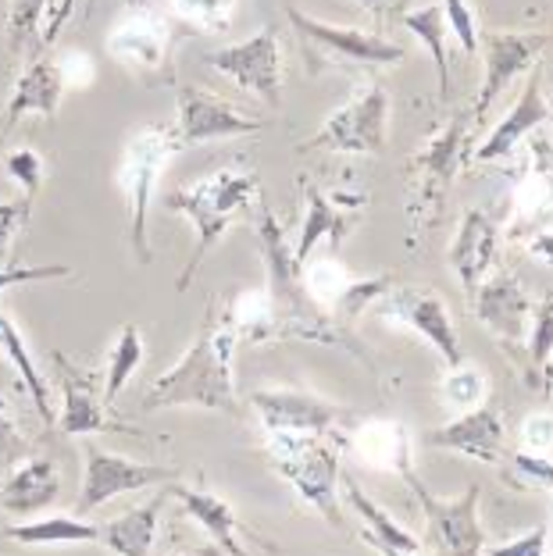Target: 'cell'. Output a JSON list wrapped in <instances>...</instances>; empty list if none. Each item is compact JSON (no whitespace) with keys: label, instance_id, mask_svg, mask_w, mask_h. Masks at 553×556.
<instances>
[{"label":"cell","instance_id":"33","mask_svg":"<svg viewBox=\"0 0 553 556\" xmlns=\"http://www.w3.org/2000/svg\"><path fill=\"white\" fill-rule=\"evenodd\" d=\"M529 154H532V189H529L532 222H546L553 218V143L543 136H536Z\"/></svg>","mask_w":553,"mask_h":556},{"label":"cell","instance_id":"38","mask_svg":"<svg viewBox=\"0 0 553 556\" xmlns=\"http://www.w3.org/2000/svg\"><path fill=\"white\" fill-rule=\"evenodd\" d=\"M29 211H33V200L22 197V200H4L0 204V261H11V239H15L25 222H29Z\"/></svg>","mask_w":553,"mask_h":556},{"label":"cell","instance_id":"22","mask_svg":"<svg viewBox=\"0 0 553 556\" xmlns=\"http://www.w3.org/2000/svg\"><path fill=\"white\" fill-rule=\"evenodd\" d=\"M165 43H168V25L154 11L140 8L129 22H122L115 33H111L108 50L115 54L122 65H143L154 68L165 58Z\"/></svg>","mask_w":553,"mask_h":556},{"label":"cell","instance_id":"48","mask_svg":"<svg viewBox=\"0 0 553 556\" xmlns=\"http://www.w3.org/2000/svg\"><path fill=\"white\" fill-rule=\"evenodd\" d=\"M382 556H418V553H400V549H389V546H375Z\"/></svg>","mask_w":553,"mask_h":556},{"label":"cell","instance_id":"35","mask_svg":"<svg viewBox=\"0 0 553 556\" xmlns=\"http://www.w3.org/2000/svg\"><path fill=\"white\" fill-rule=\"evenodd\" d=\"M175 11L200 29H225L232 18V0H172Z\"/></svg>","mask_w":553,"mask_h":556},{"label":"cell","instance_id":"5","mask_svg":"<svg viewBox=\"0 0 553 556\" xmlns=\"http://www.w3.org/2000/svg\"><path fill=\"white\" fill-rule=\"evenodd\" d=\"M175 150H183L175 125H147V129L136 132L129 139V147H125L122 186H125V197H129V247L140 264H150V257H154V247H150V236H147V214H150V204H154L158 175Z\"/></svg>","mask_w":553,"mask_h":556},{"label":"cell","instance_id":"45","mask_svg":"<svg viewBox=\"0 0 553 556\" xmlns=\"http://www.w3.org/2000/svg\"><path fill=\"white\" fill-rule=\"evenodd\" d=\"M529 254L543 264H553V232H536L529 239Z\"/></svg>","mask_w":553,"mask_h":556},{"label":"cell","instance_id":"8","mask_svg":"<svg viewBox=\"0 0 553 556\" xmlns=\"http://www.w3.org/2000/svg\"><path fill=\"white\" fill-rule=\"evenodd\" d=\"M286 18L297 29L300 40H304L311 72L318 68V61H325V65H400V61L407 58L404 47L389 43L382 36L311 18L304 11H297L293 4H286Z\"/></svg>","mask_w":553,"mask_h":556},{"label":"cell","instance_id":"29","mask_svg":"<svg viewBox=\"0 0 553 556\" xmlns=\"http://www.w3.org/2000/svg\"><path fill=\"white\" fill-rule=\"evenodd\" d=\"M404 25L429 47L432 65H436V83H439V100H447L450 93V61H447V18L439 4H425L418 11H407Z\"/></svg>","mask_w":553,"mask_h":556},{"label":"cell","instance_id":"30","mask_svg":"<svg viewBox=\"0 0 553 556\" xmlns=\"http://www.w3.org/2000/svg\"><path fill=\"white\" fill-rule=\"evenodd\" d=\"M0 353H4V357L18 368L22 382H25V389H29L33 403H36V410H40V417H43V425H54V407H50V393L43 386V375L36 371V364H33L29 350H25V343H22V332L15 328V321L4 318V314H0Z\"/></svg>","mask_w":553,"mask_h":556},{"label":"cell","instance_id":"31","mask_svg":"<svg viewBox=\"0 0 553 556\" xmlns=\"http://www.w3.org/2000/svg\"><path fill=\"white\" fill-rule=\"evenodd\" d=\"M525 350H529V386H539V378L553 382L550 364H553V296H546L532 311V328L525 336Z\"/></svg>","mask_w":553,"mask_h":556},{"label":"cell","instance_id":"7","mask_svg":"<svg viewBox=\"0 0 553 556\" xmlns=\"http://www.w3.org/2000/svg\"><path fill=\"white\" fill-rule=\"evenodd\" d=\"M400 471H404L411 492L418 496L425 510V525H429V539L436 546V556H482L486 549V528L479 521V500L482 489L468 485L454 500H443L429 492V485L411 471V464L400 450Z\"/></svg>","mask_w":553,"mask_h":556},{"label":"cell","instance_id":"26","mask_svg":"<svg viewBox=\"0 0 553 556\" xmlns=\"http://www.w3.org/2000/svg\"><path fill=\"white\" fill-rule=\"evenodd\" d=\"M58 489H61L58 464L54 460H29L0 485V507L15 517L40 514L43 507H50V503L58 500Z\"/></svg>","mask_w":553,"mask_h":556},{"label":"cell","instance_id":"2","mask_svg":"<svg viewBox=\"0 0 553 556\" xmlns=\"http://www.w3.org/2000/svg\"><path fill=\"white\" fill-rule=\"evenodd\" d=\"M257 243H261V257H265V268H268L272 321H282V328L275 336L347 346L350 353L361 357L357 339L350 336L343 325H336V318H329V311L311 300L304 286V264H297L293 247L286 243V232L279 229V222H275V214L265 204H257Z\"/></svg>","mask_w":553,"mask_h":556},{"label":"cell","instance_id":"40","mask_svg":"<svg viewBox=\"0 0 553 556\" xmlns=\"http://www.w3.org/2000/svg\"><path fill=\"white\" fill-rule=\"evenodd\" d=\"M546 539H550V525H536L532 532H525L518 539L504 542V546H486V556H546Z\"/></svg>","mask_w":553,"mask_h":556},{"label":"cell","instance_id":"12","mask_svg":"<svg viewBox=\"0 0 553 556\" xmlns=\"http://www.w3.org/2000/svg\"><path fill=\"white\" fill-rule=\"evenodd\" d=\"M175 132H179L183 147L208 143V139H229V136H250V132H265L268 122H261L254 115H243L240 108H232L229 100L211 97L197 86H179L175 93Z\"/></svg>","mask_w":553,"mask_h":556},{"label":"cell","instance_id":"25","mask_svg":"<svg viewBox=\"0 0 553 556\" xmlns=\"http://www.w3.org/2000/svg\"><path fill=\"white\" fill-rule=\"evenodd\" d=\"M304 193H307V218H304V229H300V243L293 247L297 264H307L322 239H329V247L336 250L350 236V229L361 222V214L354 207L339 211L318 186H304Z\"/></svg>","mask_w":553,"mask_h":556},{"label":"cell","instance_id":"39","mask_svg":"<svg viewBox=\"0 0 553 556\" xmlns=\"http://www.w3.org/2000/svg\"><path fill=\"white\" fill-rule=\"evenodd\" d=\"M72 268L65 264H40V268H18V264H8L0 268V293L15 286H29V282H50V278H68Z\"/></svg>","mask_w":553,"mask_h":556},{"label":"cell","instance_id":"6","mask_svg":"<svg viewBox=\"0 0 553 556\" xmlns=\"http://www.w3.org/2000/svg\"><path fill=\"white\" fill-rule=\"evenodd\" d=\"M336 446H329L322 435H286L275 432L272 442V464L311 507L336 528H347L343 510L336 503Z\"/></svg>","mask_w":553,"mask_h":556},{"label":"cell","instance_id":"41","mask_svg":"<svg viewBox=\"0 0 553 556\" xmlns=\"http://www.w3.org/2000/svg\"><path fill=\"white\" fill-rule=\"evenodd\" d=\"M443 393H447V400L450 403H472L482 396V371H461V368H454V375L447 378L443 382Z\"/></svg>","mask_w":553,"mask_h":556},{"label":"cell","instance_id":"44","mask_svg":"<svg viewBox=\"0 0 553 556\" xmlns=\"http://www.w3.org/2000/svg\"><path fill=\"white\" fill-rule=\"evenodd\" d=\"M72 8H75V0H61V4H58L54 11H50V22H47V33H43V43H54V40H58L61 25L68 22Z\"/></svg>","mask_w":553,"mask_h":556},{"label":"cell","instance_id":"43","mask_svg":"<svg viewBox=\"0 0 553 556\" xmlns=\"http://www.w3.org/2000/svg\"><path fill=\"white\" fill-rule=\"evenodd\" d=\"M514 467L525 471L529 478H536V482L553 485V464L550 460H539V457H529V453H518V457H514Z\"/></svg>","mask_w":553,"mask_h":556},{"label":"cell","instance_id":"36","mask_svg":"<svg viewBox=\"0 0 553 556\" xmlns=\"http://www.w3.org/2000/svg\"><path fill=\"white\" fill-rule=\"evenodd\" d=\"M8 172H11V179L25 189V197L36 200V193H40V186H43V172H47L43 157L36 154V150H15V154H8Z\"/></svg>","mask_w":553,"mask_h":556},{"label":"cell","instance_id":"27","mask_svg":"<svg viewBox=\"0 0 553 556\" xmlns=\"http://www.w3.org/2000/svg\"><path fill=\"white\" fill-rule=\"evenodd\" d=\"M4 539L18 542V546H65V542H97V525L83 521V517H68V514H54L43 517V521H29V525H11L4 528Z\"/></svg>","mask_w":553,"mask_h":556},{"label":"cell","instance_id":"34","mask_svg":"<svg viewBox=\"0 0 553 556\" xmlns=\"http://www.w3.org/2000/svg\"><path fill=\"white\" fill-rule=\"evenodd\" d=\"M50 0H11V11H8V54L18 58L25 43L40 33V18L47 11Z\"/></svg>","mask_w":553,"mask_h":556},{"label":"cell","instance_id":"49","mask_svg":"<svg viewBox=\"0 0 553 556\" xmlns=\"http://www.w3.org/2000/svg\"><path fill=\"white\" fill-rule=\"evenodd\" d=\"M368 4H379V0H368Z\"/></svg>","mask_w":553,"mask_h":556},{"label":"cell","instance_id":"13","mask_svg":"<svg viewBox=\"0 0 553 556\" xmlns=\"http://www.w3.org/2000/svg\"><path fill=\"white\" fill-rule=\"evenodd\" d=\"M168 482H175L172 467L140 464V460L118 457V453H104V450L90 446L86 450V478H83V492H79V517L97 510V507H104V503L122 496V492L168 485Z\"/></svg>","mask_w":553,"mask_h":556},{"label":"cell","instance_id":"17","mask_svg":"<svg viewBox=\"0 0 553 556\" xmlns=\"http://www.w3.org/2000/svg\"><path fill=\"white\" fill-rule=\"evenodd\" d=\"M504 439H507V428L497 407H475L464 417H457V421H450L447 428H432V432L425 435V442L436 450H454L486 464H497L504 457Z\"/></svg>","mask_w":553,"mask_h":556},{"label":"cell","instance_id":"3","mask_svg":"<svg viewBox=\"0 0 553 556\" xmlns=\"http://www.w3.org/2000/svg\"><path fill=\"white\" fill-rule=\"evenodd\" d=\"M257 189H261V182H257L254 172L222 168V172H211L200 182L186 186V189H175V193L165 197V207L175 214H186L197 229L193 257L179 271V278H175V289H179V293L197 278L200 264H204V257L215 250V243L225 236V229L236 222H243L250 214V207L261 204Z\"/></svg>","mask_w":553,"mask_h":556},{"label":"cell","instance_id":"24","mask_svg":"<svg viewBox=\"0 0 553 556\" xmlns=\"http://www.w3.org/2000/svg\"><path fill=\"white\" fill-rule=\"evenodd\" d=\"M172 496L183 500L186 514L204 528V532L215 539V546L222 549V556H254L240 539V517L232 514V507L211 492H197V489H186V485H168Z\"/></svg>","mask_w":553,"mask_h":556},{"label":"cell","instance_id":"10","mask_svg":"<svg viewBox=\"0 0 553 556\" xmlns=\"http://www.w3.org/2000/svg\"><path fill=\"white\" fill-rule=\"evenodd\" d=\"M208 65L225 72L236 86L247 93L265 100L268 108H282V54H279V33L265 25L257 36L243 43L208 50Z\"/></svg>","mask_w":553,"mask_h":556},{"label":"cell","instance_id":"14","mask_svg":"<svg viewBox=\"0 0 553 556\" xmlns=\"http://www.w3.org/2000/svg\"><path fill=\"white\" fill-rule=\"evenodd\" d=\"M250 403L261 414L268 432H286V435H325L336 425L350 421L343 407H336L329 400L297 393V389H257L250 393Z\"/></svg>","mask_w":553,"mask_h":556},{"label":"cell","instance_id":"46","mask_svg":"<svg viewBox=\"0 0 553 556\" xmlns=\"http://www.w3.org/2000/svg\"><path fill=\"white\" fill-rule=\"evenodd\" d=\"M172 556H222L218 546H204V549H193V553H172Z\"/></svg>","mask_w":553,"mask_h":556},{"label":"cell","instance_id":"32","mask_svg":"<svg viewBox=\"0 0 553 556\" xmlns=\"http://www.w3.org/2000/svg\"><path fill=\"white\" fill-rule=\"evenodd\" d=\"M143 361V339H140V328L136 325H125L118 332V343L111 346V361H108V382H104V400L115 403L118 393L129 382V375L140 368Z\"/></svg>","mask_w":553,"mask_h":556},{"label":"cell","instance_id":"18","mask_svg":"<svg viewBox=\"0 0 553 556\" xmlns=\"http://www.w3.org/2000/svg\"><path fill=\"white\" fill-rule=\"evenodd\" d=\"M497 247H500V225L479 207L464 211L461 229L454 236V243H450V264H454V271L468 296L475 293V286L493 271Z\"/></svg>","mask_w":553,"mask_h":556},{"label":"cell","instance_id":"42","mask_svg":"<svg viewBox=\"0 0 553 556\" xmlns=\"http://www.w3.org/2000/svg\"><path fill=\"white\" fill-rule=\"evenodd\" d=\"M18 453H25V442L18 439L15 425H11V417L0 410V464H11L18 457Z\"/></svg>","mask_w":553,"mask_h":556},{"label":"cell","instance_id":"15","mask_svg":"<svg viewBox=\"0 0 553 556\" xmlns=\"http://www.w3.org/2000/svg\"><path fill=\"white\" fill-rule=\"evenodd\" d=\"M382 318L407 325L418 336H425L447 361V368H461V339L457 328L450 321L447 303L439 300L432 289H397L382 300Z\"/></svg>","mask_w":553,"mask_h":556},{"label":"cell","instance_id":"11","mask_svg":"<svg viewBox=\"0 0 553 556\" xmlns=\"http://www.w3.org/2000/svg\"><path fill=\"white\" fill-rule=\"evenodd\" d=\"M553 43V33H486L479 47L486 54V79H482V90L479 100L472 108V125L482 122L489 115V108L504 97L507 86L518 79L521 72H529L543 50Z\"/></svg>","mask_w":553,"mask_h":556},{"label":"cell","instance_id":"28","mask_svg":"<svg viewBox=\"0 0 553 556\" xmlns=\"http://www.w3.org/2000/svg\"><path fill=\"white\" fill-rule=\"evenodd\" d=\"M343 496L350 507L357 510V517H364V525H368V532H364V539L372 542V546H389V549H400V553H418V539H414L411 532H404L393 517H389L379 503H375L368 492H364L354 478H347L343 482Z\"/></svg>","mask_w":553,"mask_h":556},{"label":"cell","instance_id":"9","mask_svg":"<svg viewBox=\"0 0 553 556\" xmlns=\"http://www.w3.org/2000/svg\"><path fill=\"white\" fill-rule=\"evenodd\" d=\"M389 139V90L372 83L357 100L339 108L311 139L300 143V154L336 150V154H382Z\"/></svg>","mask_w":553,"mask_h":556},{"label":"cell","instance_id":"47","mask_svg":"<svg viewBox=\"0 0 553 556\" xmlns=\"http://www.w3.org/2000/svg\"><path fill=\"white\" fill-rule=\"evenodd\" d=\"M546 97V108H550V122H553V68H550V90H543Z\"/></svg>","mask_w":553,"mask_h":556},{"label":"cell","instance_id":"21","mask_svg":"<svg viewBox=\"0 0 553 556\" xmlns=\"http://www.w3.org/2000/svg\"><path fill=\"white\" fill-rule=\"evenodd\" d=\"M168 496L172 492L165 489L150 503H143V507H133V510L118 514L115 521L97 525V542H104L115 556H150V549H154V535H158V517H161V507H165Z\"/></svg>","mask_w":553,"mask_h":556},{"label":"cell","instance_id":"20","mask_svg":"<svg viewBox=\"0 0 553 556\" xmlns=\"http://www.w3.org/2000/svg\"><path fill=\"white\" fill-rule=\"evenodd\" d=\"M54 364L61 371V389H65V414H61V432L86 435V432H104L108 417L104 403L97 396V378L79 371L68 364L65 353H54Z\"/></svg>","mask_w":553,"mask_h":556},{"label":"cell","instance_id":"16","mask_svg":"<svg viewBox=\"0 0 553 556\" xmlns=\"http://www.w3.org/2000/svg\"><path fill=\"white\" fill-rule=\"evenodd\" d=\"M475 318H479L489 332L500 336L504 343L525 346V336H529V318H532V303L525 296L521 282L511 271H497L486 275L475 293L468 296Z\"/></svg>","mask_w":553,"mask_h":556},{"label":"cell","instance_id":"1","mask_svg":"<svg viewBox=\"0 0 553 556\" xmlns=\"http://www.w3.org/2000/svg\"><path fill=\"white\" fill-rule=\"evenodd\" d=\"M232 346H236L232 321H215V314H211L208 325L193 339L190 353L147 386L143 410L204 407L222 414H240L236 386H232Z\"/></svg>","mask_w":553,"mask_h":556},{"label":"cell","instance_id":"37","mask_svg":"<svg viewBox=\"0 0 553 556\" xmlns=\"http://www.w3.org/2000/svg\"><path fill=\"white\" fill-rule=\"evenodd\" d=\"M443 18L450 22V33L461 40L464 54H479V25H475L468 0H443Z\"/></svg>","mask_w":553,"mask_h":556},{"label":"cell","instance_id":"19","mask_svg":"<svg viewBox=\"0 0 553 556\" xmlns=\"http://www.w3.org/2000/svg\"><path fill=\"white\" fill-rule=\"evenodd\" d=\"M543 122H550V108H546V97H543V68L532 65L529 86L521 90L518 104L507 111V118H500V125H497L493 132H489L486 143L475 150L472 161L475 164H489V161L507 157L511 150L518 147L529 132H536Z\"/></svg>","mask_w":553,"mask_h":556},{"label":"cell","instance_id":"23","mask_svg":"<svg viewBox=\"0 0 553 556\" xmlns=\"http://www.w3.org/2000/svg\"><path fill=\"white\" fill-rule=\"evenodd\" d=\"M61 93H65V75H61L54 61H33V65L18 75L15 97L8 100L4 129H11V125L22 115H29V111H36V115H43V118H54Z\"/></svg>","mask_w":553,"mask_h":556},{"label":"cell","instance_id":"4","mask_svg":"<svg viewBox=\"0 0 553 556\" xmlns=\"http://www.w3.org/2000/svg\"><path fill=\"white\" fill-rule=\"evenodd\" d=\"M472 111L450 118V125L439 132L422 154H414L407 161L411 182H407V229L411 236H429L439 218H443L450 186L461 168L464 157V139H468Z\"/></svg>","mask_w":553,"mask_h":556}]
</instances>
